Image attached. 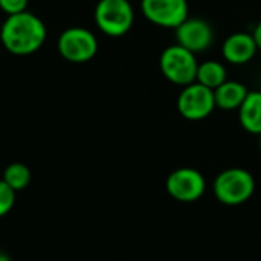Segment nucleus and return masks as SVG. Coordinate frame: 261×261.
Instances as JSON below:
<instances>
[{
    "label": "nucleus",
    "instance_id": "ddd939ff",
    "mask_svg": "<svg viewBox=\"0 0 261 261\" xmlns=\"http://www.w3.org/2000/svg\"><path fill=\"white\" fill-rule=\"evenodd\" d=\"M196 81L211 90H216L219 86H222L225 81H228L226 80V67L219 61H205V63L199 64Z\"/></svg>",
    "mask_w": 261,
    "mask_h": 261
},
{
    "label": "nucleus",
    "instance_id": "f8f14e48",
    "mask_svg": "<svg viewBox=\"0 0 261 261\" xmlns=\"http://www.w3.org/2000/svg\"><path fill=\"white\" fill-rule=\"evenodd\" d=\"M248 95V89L237 81H225L222 86H219L214 90L216 98V107H220L223 110H234L240 109L245 98Z\"/></svg>",
    "mask_w": 261,
    "mask_h": 261
},
{
    "label": "nucleus",
    "instance_id": "9b49d317",
    "mask_svg": "<svg viewBox=\"0 0 261 261\" xmlns=\"http://www.w3.org/2000/svg\"><path fill=\"white\" fill-rule=\"evenodd\" d=\"M239 115L246 132L261 135V92H248L239 109Z\"/></svg>",
    "mask_w": 261,
    "mask_h": 261
},
{
    "label": "nucleus",
    "instance_id": "4468645a",
    "mask_svg": "<svg viewBox=\"0 0 261 261\" xmlns=\"http://www.w3.org/2000/svg\"><path fill=\"white\" fill-rule=\"evenodd\" d=\"M31 170L21 164V162H14L9 164L5 171H3V180L15 191H23L29 184H31Z\"/></svg>",
    "mask_w": 261,
    "mask_h": 261
},
{
    "label": "nucleus",
    "instance_id": "f257e3e1",
    "mask_svg": "<svg viewBox=\"0 0 261 261\" xmlns=\"http://www.w3.org/2000/svg\"><path fill=\"white\" fill-rule=\"evenodd\" d=\"M46 37L47 29L44 21L28 9L8 15L0 28L2 46L17 57L35 54L44 44Z\"/></svg>",
    "mask_w": 261,
    "mask_h": 261
},
{
    "label": "nucleus",
    "instance_id": "423d86ee",
    "mask_svg": "<svg viewBox=\"0 0 261 261\" xmlns=\"http://www.w3.org/2000/svg\"><path fill=\"white\" fill-rule=\"evenodd\" d=\"M216 109L214 90L202 86L200 83H193L185 86L177 98V110L179 113L190 119L199 121L205 119Z\"/></svg>",
    "mask_w": 261,
    "mask_h": 261
},
{
    "label": "nucleus",
    "instance_id": "39448f33",
    "mask_svg": "<svg viewBox=\"0 0 261 261\" xmlns=\"http://www.w3.org/2000/svg\"><path fill=\"white\" fill-rule=\"evenodd\" d=\"M197 69L196 55L180 44L167 47L161 55V70L164 76L174 84H193L197 78Z\"/></svg>",
    "mask_w": 261,
    "mask_h": 261
},
{
    "label": "nucleus",
    "instance_id": "a211bd4d",
    "mask_svg": "<svg viewBox=\"0 0 261 261\" xmlns=\"http://www.w3.org/2000/svg\"><path fill=\"white\" fill-rule=\"evenodd\" d=\"M0 261H11V258H9L5 252H2V251H0Z\"/></svg>",
    "mask_w": 261,
    "mask_h": 261
},
{
    "label": "nucleus",
    "instance_id": "20e7f679",
    "mask_svg": "<svg viewBox=\"0 0 261 261\" xmlns=\"http://www.w3.org/2000/svg\"><path fill=\"white\" fill-rule=\"evenodd\" d=\"M57 49L66 61L81 64L90 61L96 55L98 40L92 31L81 26H72L60 34Z\"/></svg>",
    "mask_w": 261,
    "mask_h": 261
},
{
    "label": "nucleus",
    "instance_id": "f03ea898",
    "mask_svg": "<svg viewBox=\"0 0 261 261\" xmlns=\"http://www.w3.org/2000/svg\"><path fill=\"white\" fill-rule=\"evenodd\" d=\"M254 191V176L243 168H228L214 180V194L217 200L228 206H237L248 202Z\"/></svg>",
    "mask_w": 261,
    "mask_h": 261
},
{
    "label": "nucleus",
    "instance_id": "6e6552de",
    "mask_svg": "<svg viewBox=\"0 0 261 261\" xmlns=\"http://www.w3.org/2000/svg\"><path fill=\"white\" fill-rule=\"evenodd\" d=\"M141 8L148 21L162 28L176 29L188 18L187 0H142Z\"/></svg>",
    "mask_w": 261,
    "mask_h": 261
},
{
    "label": "nucleus",
    "instance_id": "2eb2a0df",
    "mask_svg": "<svg viewBox=\"0 0 261 261\" xmlns=\"http://www.w3.org/2000/svg\"><path fill=\"white\" fill-rule=\"evenodd\" d=\"M15 203V191L0 179V217L6 216Z\"/></svg>",
    "mask_w": 261,
    "mask_h": 261
},
{
    "label": "nucleus",
    "instance_id": "1a4fd4ad",
    "mask_svg": "<svg viewBox=\"0 0 261 261\" xmlns=\"http://www.w3.org/2000/svg\"><path fill=\"white\" fill-rule=\"evenodd\" d=\"M177 44L191 50L193 54L206 50L211 43L214 32L208 21L202 18H187L182 24L176 28Z\"/></svg>",
    "mask_w": 261,
    "mask_h": 261
},
{
    "label": "nucleus",
    "instance_id": "7ed1b4c3",
    "mask_svg": "<svg viewBox=\"0 0 261 261\" xmlns=\"http://www.w3.org/2000/svg\"><path fill=\"white\" fill-rule=\"evenodd\" d=\"M133 21L135 12L128 0H99L95 6V23L109 37L127 34Z\"/></svg>",
    "mask_w": 261,
    "mask_h": 261
},
{
    "label": "nucleus",
    "instance_id": "0eeeda50",
    "mask_svg": "<svg viewBox=\"0 0 261 261\" xmlns=\"http://www.w3.org/2000/svg\"><path fill=\"white\" fill-rule=\"evenodd\" d=\"M165 187H167L168 194L174 200L190 203V202L199 200L205 194L206 182L200 171L190 168V167H184V168L174 170L167 177Z\"/></svg>",
    "mask_w": 261,
    "mask_h": 261
},
{
    "label": "nucleus",
    "instance_id": "f3484780",
    "mask_svg": "<svg viewBox=\"0 0 261 261\" xmlns=\"http://www.w3.org/2000/svg\"><path fill=\"white\" fill-rule=\"evenodd\" d=\"M254 38H255V43H257V46H258V49H261V21L257 24V28H255V31H254Z\"/></svg>",
    "mask_w": 261,
    "mask_h": 261
},
{
    "label": "nucleus",
    "instance_id": "9d476101",
    "mask_svg": "<svg viewBox=\"0 0 261 261\" xmlns=\"http://www.w3.org/2000/svg\"><path fill=\"white\" fill-rule=\"evenodd\" d=\"M258 46L255 43L254 35L246 32H237L225 40L222 52L226 61L232 64H246L254 58Z\"/></svg>",
    "mask_w": 261,
    "mask_h": 261
},
{
    "label": "nucleus",
    "instance_id": "dca6fc26",
    "mask_svg": "<svg viewBox=\"0 0 261 261\" xmlns=\"http://www.w3.org/2000/svg\"><path fill=\"white\" fill-rule=\"evenodd\" d=\"M29 0H0V9L6 15H14L28 9Z\"/></svg>",
    "mask_w": 261,
    "mask_h": 261
}]
</instances>
